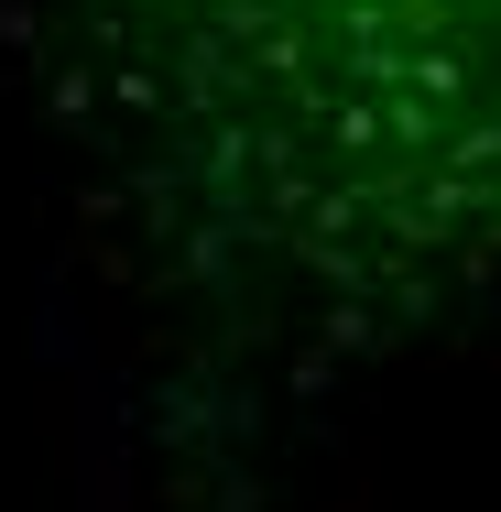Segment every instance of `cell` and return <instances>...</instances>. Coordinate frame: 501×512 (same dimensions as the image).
Segmentation results:
<instances>
[{"label":"cell","instance_id":"6da1fadb","mask_svg":"<svg viewBox=\"0 0 501 512\" xmlns=\"http://www.w3.org/2000/svg\"><path fill=\"white\" fill-rule=\"evenodd\" d=\"M77 131L305 284L501 262V0H44Z\"/></svg>","mask_w":501,"mask_h":512}]
</instances>
